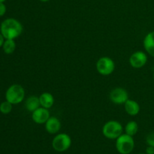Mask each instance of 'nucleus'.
Listing matches in <instances>:
<instances>
[{"instance_id":"5","label":"nucleus","mask_w":154,"mask_h":154,"mask_svg":"<svg viewBox=\"0 0 154 154\" xmlns=\"http://www.w3.org/2000/svg\"><path fill=\"white\" fill-rule=\"evenodd\" d=\"M72 145V138L68 134L60 133L54 137L52 141V147L56 151L64 152Z\"/></svg>"},{"instance_id":"21","label":"nucleus","mask_w":154,"mask_h":154,"mask_svg":"<svg viewBox=\"0 0 154 154\" xmlns=\"http://www.w3.org/2000/svg\"><path fill=\"white\" fill-rule=\"evenodd\" d=\"M5 40V38L3 37L2 35L1 34V32H0V48H1V47H2Z\"/></svg>"},{"instance_id":"16","label":"nucleus","mask_w":154,"mask_h":154,"mask_svg":"<svg viewBox=\"0 0 154 154\" xmlns=\"http://www.w3.org/2000/svg\"><path fill=\"white\" fill-rule=\"evenodd\" d=\"M138 130V123L135 121H129V123L126 124V127H125V131H126V134L130 135V136H134L136 135Z\"/></svg>"},{"instance_id":"7","label":"nucleus","mask_w":154,"mask_h":154,"mask_svg":"<svg viewBox=\"0 0 154 154\" xmlns=\"http://www.w3.org/2000/svg\"><path fill=\"white\" fill-rule=\"evenodd\" d=\"M110 99L111 102L117 105H122L129 99V94L125 89L117 87L110 93Z\"/></svg>"},{"instance_id":"6","label":"nucleus","mask_w":154,"mask_h":154,"mask_svg":"<svg viewBox=\"0 0 154 154\" xmlns=\"http://www.w3.org/2000/svg\"><path fill=\"white\" fill-rule=\"evenodd\" d=\"M115 63L112 59L108 57H101L96 63V69L102 75H109L114 72Z\"/></svg>"},{"instance_id":"8","label":"nucleus","mask_w":154,"mask_h":154,"mask_svg":"<svg viewBox=\"0 0 154 154\" xmlns=\"http://www.w3.org/2000/svg\"><path fill=\"white\" fill-rule=\"evenodd\" d=\"M147 61V57L143 51H136L131 55L129 63L135 69H140L145 66Z\"/></svg>"},{"instance_id":"19","label":"nucleus","mask_w":154,"mask_h":154,"mask_svg":"<svg viewBox=\"0 0 154 154\" xmlns=\"http://www.w3.org/2000/svg\"><path fill=\"white\" fill-rule=\"evenodd\" d=\"M6 6L4 4V2H0V17L4 16L5 14L6 13Z\"/></svg>"},{"instance_id":"2","label":"nucleus","mask_w":154,"mask_h":154,"mask_svg":"<svg viewBox=\"0 0 154 154\" xmlns=\"http://www.w3.org/2000/svg\"><path fill=\"white\" fill-rule=\"evenodd\" d=\"M25 97V90L19 84H13L8 87L5 93V99L12 105H17L23 101Z\"/></svg>"},{"instance_id":"13","label":"nucleus","mask_w":154,"mask_h":154,"mask_svg":"<svg viewBox=\"0 0 154 154\" xmlns=\"http://www.w3.org/2000/svg\"><path fill=\"white\" fill-rule=\"evenodd\" d=\"M41 106L45 108H51L54 104V98L50 93H43L39 96Z\"/></svg>"},{"instance_id":"17","label":"nucleus","mask_w":154,"mask_h":154,"mask_svg":"<svg viewBox=\"0 0 154 154\" xmlns=\"http://www.w3.org/2000/svg\"><path fill=\"white\" fill-rule=\"evenodd\" d=\"M12 111V104L8 101L0 104V112L3 114H8Z\"/></svg>"},{"instance_id":"20","label":"nucleus","mask_w":154,"mask_h":154,"mask_svg":"<svg viewBox=\"0 0 154 154\" xmlns=\"http://www.w3.org/2000/svg\"><path fill=\"white\" fill-rule=\"evenodd\" d=\"M146 154H154V147L148 146L146 149Z\"/></svg>"},{"instance_id":"3","label":"nucleus","mask_w":154,"mask_h":154,"mask_svg":"<svg viewBox=\"0 0 154 154\" xmlns=\"http://www.w3.org/2000/svg\"><path fill=\"white\" fill-rule=\"evenodd\" d=\"M116 140V148L120 154H129L133 150L135 141L132 136L122 134Z\"/></svg>"},{"instance_id":"15","label":"nucleus","mask_w":154,"mask_h":154,"mask_svg":"<svg viewBox=\"0 0 154 154\" xmlns=\"http://www.w3.org/2000/svg\"><path fill=\"white\" fill-rule=\"evenodd\" d=\"M3 51L6 54H13L16 49V43L14 39H5L2 45Z\"/></svg>"},{"instance_id":"12","label":"nucleus","mask_w":154,"mask_h":154,"mask_svg":"<svg viewBox=\"0 0 154 154\" xmlns=\"http://www.w3.org/2000/svg\"><path fill=\"white\" fill-rule=\"evenodd\" d=\"M144 47L145 51L151 57H154V31L149 32L144 39Z\"/></svg>"},{"instance_id":"23","label":"nucleus","mask_w":154,"mask_h":154,"mask_svg":"<svg viewBox=\"0 0 154 154\" xmlns=\"http://www.w3.org/2000/svg\"><path fill=\"white\" fill-rule=\"evenodd\" d=\"M6 0H0V2H5Z\"/></svg>"},{"instance_id":"11","label":"nucleus","mask_w":154,"mask_h":154,"mask_svg":"<svg viewBox=\"0 0 154 154\" xmlns=\"http://www.w3.org/2000/svg\"><path fill=\"white\" fill-rule=\"evenodd\" d=\"M125 111L129 115L135 116L139 113L140 111V105L135 101L132 99H128L124 104Z\"/></svg>"},{"instance_id":"24","label":"nucleus","mask_w":154,"mask_h":154,"mask_svg":"<svg viewBox=\"0 0 154 154\" xmlns=\"http://www.w3.org/2000/svg\"><path fill=\"white\" fill-rule=\"evenodd\" d=\"M139 154H146V153H139Z\"/></svg>"},{"instance_id":"25","label":"nucleus","mask_w":154,"mask_h":154,"mask_svg":"<svg viewBox=\"0 0 154 154\" xmlns=\"http://www.w3.org/2000/svg\"><path fill=\"white\" fill-rule=\"evenodd\" d=\"M153 79H154V73H153Z\"/></svg>"},{"instance_id":"1","label":"nucleus","mask_w":154,"mask_h":154,"mask_svg":"<svg viewBox=\"0 0 154 154\" xmlns=\"http://www.w3.org/2000/svg\"><path fill=\"white\" fill-rule=\"evenodd\" d=\"M23 26L20 21L14 18H8L0 25V32L5 39H14L19 37L23 32Z\"/></svg>"},{"instance_id":"9","label":"nucleus","mask_w":154,"mask_h":154,"mask_svg":"<svg viewBox=\"0 0 154 154\" xmlns=\"http://www.w3.org/2000/svg\"><path fill=\"white\" fill-rule=\"evenodd\" d=\"M32 118L35 123L44 124L50 118V112L48 108L40 107L33 111L32 114Z\"/></svg>"},{"instance_id":"18","label":"nucleus","mask_w":154,"mask_h":154,"mask_svg":"<svg viewBox=\"0 0 154 154\" xmlns=\"http://www.w3.org/2000/svg\"><path fill=\"white\" fill-rule=\"evenodd\" d=\"M146 142H147V145L154 147V132L148 134L146 138Z\"/></svg>"},{"instance_id":"22","label":"nucleus","mask_w":154,"mask_h":154,"mask_svg":"<svg viewBox=\"0 0 154 154\" xmlns=\"http://www.w3.org/2000/svg\"><path fill=\"white\" fill-rule=\"evenodd\" d=\"M41 2H48L50 1V0H40Z\"/></svg>"},{"instance_id":"10","label":"nucleus","mask_w":154,"mask_h":154,"mask_svg":"<svg viewBox=\"0 0 154 154\" xmlns=\"http://www.w3.org/2000/svg\"><path fill=\"white\" fill-rule=\"evenodd\" d=\"M45 124V129L50 134H56L61 129V123L55 117H50Z\"/></svg>"},{"instance_id":"14","label":"nucleus","mask_w":154,"mask_h":154,"mask_svg":"<svg viewBox=\"0 0 154 154\" xmlns=\"http://www.w3.org/2000/svg\"><path fill=\"white\" fill-rule=\"evenodd\" d=\"M25 105L27 111H30V112H33L36 109L40 108L41 104L40 100H39V97H37V96H30L26 101Z\"/></svg>"},{"instance_id":"4","label":"nucleus","mask_w":154,"mask_h":154,"mask_svg":"<svg viewBox=\"0 0 154 154\" xmlns=\"http://www.w3.org/2000/svg\"><path fill=\"white\" fill-rule=\"evenodd\" d=\"M122 132L123 126L121 123L115 120L107 122L102 128V133L104 136L108 139H117L122 135Z\"/></svg>"}]
</instances>
